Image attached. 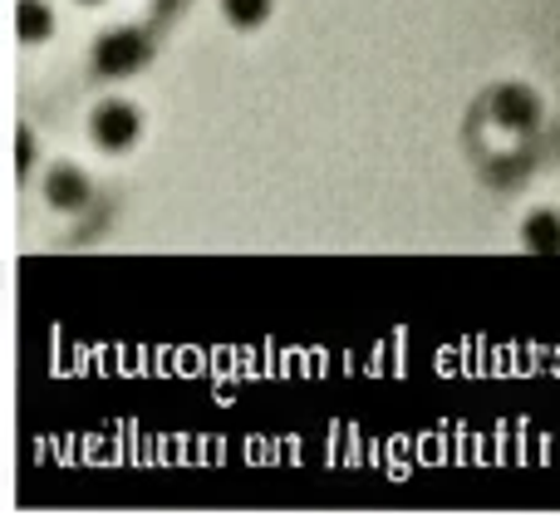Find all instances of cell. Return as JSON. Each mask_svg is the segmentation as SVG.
<instances>
[{"label":"cell","mask_w":560,"mask_h":516,"mask_svg":"<svg viewBox=\"0 0 560 516\" xmlns=\"http://www.w3.org/2000/svg\"><path fill=\"white\" fill-rule=\"evenodd\" d=\"M89 138H94V148H104V153H128V148H138V138H143V108L133 104V98H104V104H94V114H89Z\"/></svg>","instance_id":"cell-1"},{"label":"cell","mask_w":560,"mask_h":516,"mask_svg":"<svg viewBox=\"0 0 560 516\" xmlns=\"http://www.w3.org/2000/svg\"><path fill=\"white\" fill-rule=\"evenodd\" d=\"M487 118H492L502 133H536L546 118V104L532 84L506 79V84H497L492 94H487Z\"/></svg>","instance_id":"cell-2"},{"label":"cell","mask_w":560,"mask_h":516,"mask_svg":"<svg viewBox=\"0 0 560 516\" xmlns=\"http://www.w3.org/2000/svg\"><path fill=\"white\" fill-rule=\"evenodd\" d=\"M148 59V35L138 25H114L94 39V69L104 79H128L133 69H143Z\"/></svg>","instance_id":"cell-3"},{"label":"cell","mask_w":560,"mask_h":516,"mask_svg":"<svg viewBox=\"0 0 560 516\" xmlns=\"http://www.w3.org/2000/svg\"><path fill=\"white\" fill-rule=\"evenodd\" d=\"M39 192H45V202L55 212H79L89 202V173L79 163H55L45 173V183H39Z\"/></svg>","instance_id":"cell-4"},{"label":"cell","mask_w":560,"mask_h":516,"mask_svg":"<svg viewBox=\"0 0 560 516\" xmlns=\"http://www.w3.org/2000/svg\"><path fill=\"white\" fill-rule=\"evenodd\" d=\"M59 30V15L49 0H15V35L20 45H45V39H55Z\"/></svg>","instance_id":"cell-5"},{"label":"cell","mask_w":560,"mask_h":516,"mask_svg":"<svg viewBox=\"0 0 560 516\" xmlns=\"http://www.w3.org/2000/svg\"><path fill=\"white\" fill-rule=\"evenodd\" d=\"M522 246L536 256H556L560 251V212L556 207H536L522 222Z\"/></svg>","instance_id":"cell-6"},{"label":"cell","mask_w":560,"mask_h":516,"mask_svg":"<svg viewBox=\"0 0 560 516\" xmlns=\"http://www.w3.org/2000/svg\"><path fill=\"white\" fill-rule=\"evenodd\" d=\"M217 5H222L226 25H236V30H261L276 15V0H217Z\"/></svg>","instance_id":"cell-7"},{"label":"cell","mask_w":560,"mask_h":516,"mask_svg":"<svg viewBox=\"0 0 560 516\" xmlns=\"http://www.w3.org/2000/svg\"><path fill=\"white\" fill-rule=\"evenodd\" d=\"M30 167H35V133H30V128H20V133H15V173L30 177Z\"/></svg>","instance_id":"cell-8"},{"label":"cell","mask_w":560,"mask_h":516,"mask_svg":"<svg viewBox=\"0 0 560 516\" xmlns=\"http://www.w3.org/2000/svg\"><path fill=\"white\" fill-rule=\"evenodd\" d=\"M79 5H104V0H79Z\"/></svg>","instance_id":"cell-9"}]
</instances>
